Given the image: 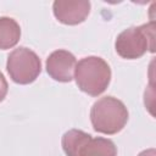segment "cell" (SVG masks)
Masks as SVG:
<instances>
[{
	"mask_svg": "<svg viewBox=\"0 0 156 156\" xmlns=\"http://www.w3.org/2000/svg\"><path fill=\"white\" fill-rule=\"evenodd\" d=\"M90 121L95 132L112 135L121 132L127 124L128 110L121 100L104 96L94 102L90 110Z\"/></svg>",
	"mask_w": 156,
	"mask_h": 156,
	"instance_id": "cell-1",
	"label": "cell"
},
{
	"mask_svg": "<svg viewBox=\"0 0 156 156\" xmlns=\"http://www.w3.org/2000/svg\"><path fill=\"white\" fill-rule=\"evenodd\" d=\"M74 79L78 88L90 96L102 94L111 80L108 63L98 56H88L78 61L74 68Z\"/></svg>",
	"mask_w": 156,
	"mask_h": 156,
	"instance_id": "cell-2",
	"label": "cell"
},
{
	"mask_svg": "<svg viewBox=\"0 0 156 156\" xmlns=\"http://www.w3.org/2000/svg\"><path fill=\"white\" fill-rule=\"evenodd\" d=\"M116 52L127 60L141 57L147 50L155 51V23L130 27L118 34L115 43Z\"/></svg>",
	"mask_w": 156,
	"mask_h": 156,
	"instance_id": "cell-3",
	"label": "cell"
},
{
	"mask_svg": "<svg viewBox=\"0 0 156 156\" xmlns=\"http://www.w3.org/2000/svg\"><path fill=\"white\" fill-rule=\"evenodd\" d=\"M6 69L15 83L29 84L40 74L41 62L34 51L28 48L20 46L7 56Z\"/></svg>",
	"mask_w": 156,
	"mask_h": 156,
	"instance_id": "cell-4",
	"label": "cell"
},
{
	"mask_svg": "<svg viewBox=\"0 0 156 156\" xmlns=\"http://www.w3.org/2000/svg\"><path fill=\"white\" fill-rule=\"evenodd\" d=\"M52 12L56 20L63 24L76 26L85 21L90 12L88 0H56L52 4Z\"/></svg>",
	"mask_w": 156,
	"mask_h": 156,
	"instance_id": "cell-5",
	"label": "cell"
},
{
	"mask_svg": "<svg viewBox=\"0 0 156 156\" xmlns=\"http://www.w3.org/2000/svg\"><path fill=\"white\" fill-rule=\"evenodd\" d=\"M76 65L77 61L72 52L67 50H56L46 58V72L52 79L67 83L73 79Z\"/></svg>",
	"mask_w": 156,
	"mask_h": 156,
	"instance_id": "cell-6",
	"label": "cell"
},
{
	"mask_svg": "<svg viewBox=\"0 0 156 156\" xmlns=\"http://www.w3.org/2000/svg\"><path fill=\"white\" fill-rule=\"evenodd\" d=\"M78 156H117V147L110 139L90 138L80 149Z\"/></svg>",
	"mask_w": 156,
	"mask_h": 156,
	"instance_id": "cell-7",
	"label": "cell"
},
{
	"mask_svg": "<svg viewBox=\"0 0 156 156\" xmlns=\"http://www.w3.org/2000/svg\"><path fill=\"white\" fill-rule=\"evenodd\" d=\"M21 38L20 24L11 17H0V50L13 48Z\"/></svg>",
	"mask_w": 156,
	"mask_h": 156,
	"instance_id": "cell-8",
	"label": "cell"
},
{
	"mask_svg": "<svg viewBox=\"0 0 156 156\" xmlns=\"http://www.w3.org/2000/svg\"><path fill=\"white\" fill-rule=\"evenodd\" d=\"M90 138L91 135L83 130L71 129L66 132L62 136V149L67 156H78L80 149Z\"/></svg>",
	"mask_w": 156,
	"mask_h": 156,
	"instance_id": "cell-9",
	"label": "cell"
},
{
	"mask_svg": "<svg viewBox=\"0 0 156 156\" xmlns=\"http://www.w3.org/2000/svg\"><path fill=\"white\" fill-rule=\"evenodd\" d=\"M7 90H9V85H7L6 78H5V76L0 72V102L5 99V96H6V94H7Z\"/></svg>",
	"mask_w": 156,
	"mask_h": 156,
	"instance_id": "cell-10",
	"label": "cell"
},
{
	"mask_svg": "<svg viewBox=\"0 0 156 156\" xmlns=\"http://www.w3.org/2000/svg\"><path fill=\"white\" fill-rule=\"evenodd\" d=\"M138 156H156V150L155 149H147V150L141 151Z\"/></svg>",
	"mask_w": 156,
	"mask_h": 156,
	"instance_id": "cell-11",
	"label": "cell"
}]
</instances>
